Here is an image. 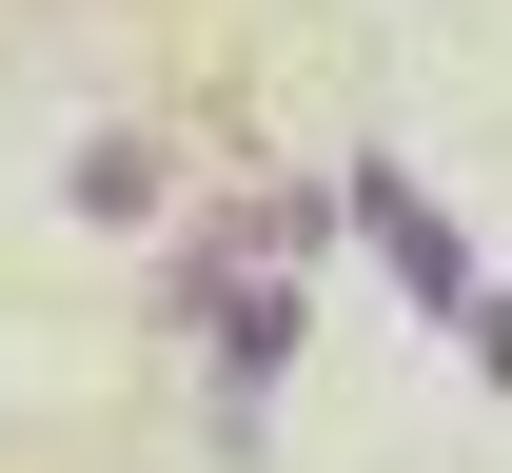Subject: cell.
Here are the masks:
<instances>
[{"label":"cell","instance_id":"6da1fadb","mask_svg":"<svg viewBox=\"0 0 512 473\" xmlns=\"http://www.w3.org/2000/svg\"><path fill=\"white\" fill-rule=\"evenodd\" d=\"M60 198L99 217V237H138V217L178 198V158H158V138H79V158H60Z\"/></svg>","mask_w":512,"mask_h":473},{"label":"cell","instance_id":"7a4b0ae2","mask_svg":"<svg viewBox=\"0 0 512 473\" xmlns=\"http://www.w3.org/2000/svg\"><path fill=\"white\" fill-rule=\"evenodd\" d=\"M355 198H375V237H394V276H414V296H453V237H434V198H414V178H355Z\"/></svg>","mask_w":512,"mask_h":473}]
</instances>
